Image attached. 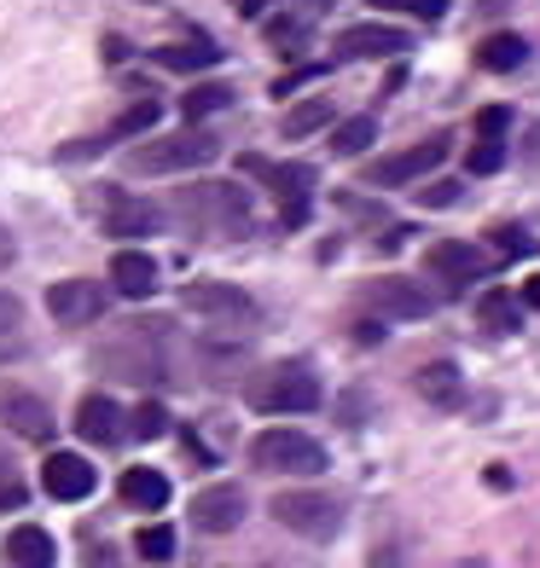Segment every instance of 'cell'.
<instances>
[{
    "label": "cell",
    "mask_w": 540,
    "mask_h": 568,
    "mask_svg": "<svg viewBox=\"0 0 540 568\" xmlns=\"http://www.w3.org/2000/svg\"><path fill=\"white\" fill-rule=\"evenodd\" d=\"M163 221H174L192 239H244L250 232V197L227 180H203V186H180L169 197Z\"/></svg>",
    "instance_id": "obj_1"
},
{
    "label": "cell",
    "mask_w": 540,
    "mask_h": 568,
    "mask_svg": "<svg viewBox=\"0 0 540 568\" xmlns=\"http://www.w3.org/2000/svg\"><path fill=\"white\" fill-rule=\"evenodd\" d=\"M244 400L268 412V418H297V412H314L326 395H320V372L308 359H273L244 383Z\"/></svg>",
    "instance_id": "obj_2"
},
{
    "label": "cell",
    "mask_w": 540,
    "mask_h": 568,
    "mask_svg": "<svg viewBox=\"0 0 540 568\" xmlns=\"http://www.w3.org/2000/svg\"><path fill=\"white\" fill-rule=\"evenodd\" d=\"M216 134H203L198 122H187L180 134H151V140H128L122 169L128 174H180V169H203L216 158Z\"/></svg>",
    "instance_id": "obj_3"
},
{
    "label": "cell",
    "mask_w": 540,
    "mask_h": 568,
    "mask_svg": "<svg viewBox=\"0 0 540 568\" xmlns=\"http://www.w3.org/2000/svg\"><path fill=\"white\" fill-rule=\"evenodd\" d=\"M273 523L308 539V546H326V539H338L343 534V499L338 494H320V487H286V494H273Z\"/></svg>",
    "instance_id": "obj_4"
},
{
    "label": "cell",
    "mask_w": 540,
    "mask_h": 568,
    "mask_svg": "<svg viewBox=\"0 0 540 568\" xmlns=\"http://www.w3.org/2000/svg\"><path fill=\"white\" fill-rule=\"evenodd\" d=\"M239 174L262 180L279 203V226H308L314 215V163H268V158H239Z\"/></svg>",
    "instance_id": "obj_5"
},
{
    "label": "cell",
    "mask_w": 540,
    "mask_h": 568,
    "mask_svg": "<svg viewBox=\"0 0 540 568\" xmlns=\"http://www.w3.org/2000/svg\"><path fill=\"white\" fill-rule=\"evenodd\" d=\"M163 337H169V325H122L117 343L93 354V366L111 372V377L151 383V377L163 372Z\"/></svg>",
    "instance_id": "obj_6"
},
{
    "label": "cell",
    "mask_w": 540,
    "mask_h": 568,
    "mask_svg": "<svg viewBox=\"0 0 540 568\" xmlns=\"http://www.w3.org/2000/svg\"><path fill=\"white\" fill-rule=\"evenodd\" d=\"M250 464L268 476H326V447L302 429H262L250 442Z\"/></svg>",
    "instance_id": "obj_7"
},
{
    "label": "cell",
    "mask_w": 540,
    "mask_h": 568,
    "mask_svg": "<svg viewBox=\"0 0 540 568\" xmlns=\"http://www.w3.org/2000/svg\"><path fill=\"white\" fill-rule=\"evenodd\" d=\"M448 145H453L448 134H430L419 145L396 151V158H367L360 163V180H367V186H407V180H424L448 163Z\"/></svg>",
    "instance_id": "obj_8"
},
{
    "label": "cell",
    "mask_w": 540,
    "mask_h": 568,
    "mask_svg": "<svg viewBox=\"0 0 540 568\" xmlns=\"http://www.w3.org/2000/svg\"><path fill=\"white\" fill-rule=\"evenodd\" d=\"M488 273V255L466 239H436L424 250V278L436 284L442 296H459V291H471V284Z\"/></svg>",
    "instance_id": "obj_9"
},
{
    "label": "cell",
    "mask_w": 540,
    "mask_h": 568,
    "mask_svg": "<svg viewBox=\"0 0 540 568\" xmlns=\"http://www.w3.org/2000/svg\"><path fill=\"white\" fill-rule=\"evenodd\" d=\"M180 307L198 320H216V325H244L256 314V302L239 291V284H221V278H192L187 291H180Z\"/></svg>",
    "instance_id": "obj_10"
},
{
    "label": "cell",
    "mask_w": 540,
    "mask_h": 568,
    "mask_svg": "<svg viewBox=\"0 0 540 568\" xmlns=\"http://www.w3.org/2000/svg\"><path fill=\"white\" fill-rule=\"evenodd\" d=\"M47 314H53V325H64V331L93 325L99 314H106V284H93V278H59V284H47Z\"/></svg>",
    "instance_id": "obj_11"
},
{
    "label": "cell",
    "mask_w": 540,
    "mask_h": 568,
    "mask_svg": "<svg viewBox=\"0 0 540 568\" xmlns=\"http://www.w3.org/2000/svg\"><path fill=\"white\" fill-rule=\"evenodd\" d=\"M413 36L396 30V23H354L331 41V64H349V59H401Z\"/></svg>",
    "instance_id": "obj_12"
},
{
    "label": "cell",
    "mask_w": 540,
    "mask_h": 568,
    "mask_svg": "<svg viewBox=\"0 0 540 568\" xmlns=\"http://www.w3.org/2000/svg\"><path fill=\"white\" fill-rule=\"evenodd\" d=\"M360 296H367V307L378 320H424L436 307V296L424 291V284H413V278H367Z\"/></svg>",
    "instance_id": "obj_13"
},
{
    "label": "cell",
    "mask_w": 540,
    "mask_h": 568,
    "mask_svg": "<svg viewBox=\"0 0 540 568\" xmlns=\"http://www.w3.org/2000/svg\"><path fill=\"white\" fill-rule=\"evenodd\" d=\"M146 128H158V99H140V105H128L111 128H99V134H88V140H70L59 158L64 163H82V158H93V151H106V145H122V140H140Z\"/></svg>",
    "instance_id": "obj_14"
},
{
    "label": "cell",
    "mask_w": 540,
    "mask_h": 568,
    "mask_svg": "<svg viewBox=\"0 0 540 568\" xmlns=\"http://www.w3.org/2000/svg\"><path fill=\"white\" fill-rule=\"evenodd\" d=\"M99 197H106V203H99V226H106L111 239H146V232L163 226V210H151L146 197H128L117 186H106Z\"/></svg>",
    "instance_id": "obj_15"
},
{
    "label": "cell",
    "mask_w": 540,
    "mask_h": 568,
    "mask_svg": "<svg viewBox=\"0 0 540 568\" xmlns=\"http://www.w3.org/2000/svg\"><path fill=\"white\" fill-rule=\"evenodd\" d=\"M41 487H47V499H59V505H76V499H88L99 476H93V464L82 453H47L41 464Z\"/></svg>",
    "instance_id": "obj_16"
},
{
    "label": "cell",
    "mask_w": 540,
    "mask_h": 568,
    "mask_svg": "<svg viewBox=\"0 0 540 568\" xmlns=\"http://www.w3.org/2000/svg\"><path fill=\"white\" fill-rule=\"evenodd\" d=\"M244 510H250L244 487L216 481V487H203V494L192 499V523H198L203 534H233V528L244 523Z\"/></svg>",
    "instance_id": "obj_17"
},
{
    "label": "cell",
    "mask_w": 540,
    "mask_h": 568,
    "mask_svg": "<svg viewBox=\"0 0 540 568\" xmlns=\"http://www.w3.org/2000/svg\"><path fill=\"white\" fill-rule=\"evenodd\" d=\"M151 64H158V70H174V75H203V70L221 64V47H216L210 36L163 41V47H151Z\"/></svg>",
    "instance_id": "obj_18"
},
{
    "label": "cell",
    "mask_w": 540,
    "mask_h": 568,
    "mask_svg": "<svg viewBox=\"0 0 540 568\" xmlns=\"http://www.w3.org/2000/svg\"><path fill=\"white\" fill-rule=\"evenodd\" d=\"M0 424L23 435V442H47L53 435V412H47V400L23 395V389H0Z\"/></svg>",
    "instance_id": "obj_19"
},
{
    "label": "cell",
    "mask_w": 540,
    "mask_h": 568,
    "mask_svg": "<svg viewBox=\"0 0 540 568\" xmlns=\"http://www.w3.org/2000/svg\"><path fill=\"white\" fill-rule=\"evenodd\" d=\"M76 435H82L88 447H117L122 442V406L111 395H88L82 406H76Z\"/></svg>",
    "instance_id": "obj_20"
},
{
    "label": "cell",
    "mask_w": 540,
    "mask_h": 568,
    "mask_svg": "<svg viewBox=\"0 0 540 568\" xmlns=\"http://www.w3.org/2000/svg\"><path fill=\"white\" fill-rule=\"evenodd\" d=\"M0 562L7 568H53L59 562V546H53V534L36 528V523H23L7 534V546H0Z\"/></svg>",
    "instance_id": "obj_21"
},
{
    "label": "cell",
    "mask_w": 540,
    "mask_h": 568,
    "mask_svg": "<svg viewBox=\"0 0 540 568\" xmlns=\"http://www.w3.org/2000/svg\"><path fill=\"white\" fill-rule=\"evenodd\" d=\"M111 291L128 296V302H146L158 291V262H151L146 250H117L111 255Z\"/></svg>",
    "instance_id": "obj_22"
},
{
    "label": "cell",
    "mask_w": 540,
    "mask_h": 568,
    "mask_svg": "<svg viewBox=\"0 0 540 568\" xmlns=\"http://www.w3.org/2000/svg\"><path fill=\"white\" fill-rule=\"evenodd\" d=\"M477 325L488 331V337H518V331H523L518 291H482L477 296Z\"/></svg>",
    "instance_id": "obj_23"
},
{
    "label": "cell",
    "mask_w": 540,
    "mask_h": 568,
    "mask_svg": "<svg viewBox=\"0 0 540 568\" xmlns=\"http://www.w3.org/2000/svg\"><path fill=\"white\" fill-rule=\"evenodd\" d=\"M117 494H122V505H134V510H163V505H169V476L134 464V470H122Z\"/></svg>",
    "instance_id": "obj_24"
},
{
    "label": "cell",
    "mask_w": 540,
    "mask_h": 568,
    "mask_svg": "<svg viewBox=\"0 0 540 568\" xmlns=\"http://www.w3.org/2000/svg\"><path fill=\"white\" fill-rule=\"evenodd\" d=\"M477 64H482L488 75H511V70H523V64H529V41H523V36H511V30H500V36L477 41Z\"/></svg>",
    "instance_id": "obj_25"
},
{
    "label": "cell",
    "mask_w": 540,
    "mask_h": 568,
    "mask_svg": "<svg viewBox=\"0 0 540 568\" xmlns=\"http://www.w3.org/2000/svg\"><path fill=\"white\" fill-rule=\"evenodd\" d=\"M413 389H419L430 406H459V400H466V389H459V366H453V359H436V366H419Z\"/></svg>",
    "instance_id": "obj_26"
},
{
    "label": "cell",
    "mask_w": 540,
    "mask_h": 568,
    "mask_svg": "<svg viewBox=\"0 0 540 568\" xmlns=\"http://www.w3.org/2000/svg\"><path fill=\"white\" fill-rule=\"evenodd\" d=\"M23 302L12 296V291H0V366L7 359H23Z\"/></svg>",
    "instance_id": "obj_27"
},
{
    "label": "cell",
    "mask_w": 540,
    "mask_h": 568,
    "mask_svg": "<svg viewBox=\"0 0 540 568\" xmlns=\"http://www.w3.org/2000/svg\"><path fill=\"white\" fill-rule=\"evenodd\" d=\"M227 105H233V88H227V82H198V88H187V99H180L187 122H203V116H216Z\"/></svg>",
    "instance_id": "obj_28"
},
{
    "label": "cell",
    "mask_w": 540,
    "mask_h": 568,
    "mask_svg": "<svg viewBox=\"0 0 540 568\" xmlns=\"http://www.w3.org/2000/svg\"><path fill=\"white\" fill-rule=\"evenodd\" d=\"M372 140H378L372 116H349V122L331 128V151H338V158H360V151H372Z\"/></svg>",
    "instance_id": "obj_29"
},
{
    "label": "cell",
    "mask_w": 540,
    "mask_h": 568,
    "mask_svg": "<svg viewBox=\"0 0 540 568\" xmlns=\"http://www.w3.org/2000/svg\"><path fill=\"white\" fill-rule=\"evenodd\" d=\"M308 30H314V18L279 12V18H268V47H279V53H302V47H308Z\"/></svg>",
    "instance_id": "obj_30"
},
{
    "label": "cell",
    "mask_w": 540,
    "mask_h": 568,
    "mask_svg": "<svg viewBox=\"0 0 540 568\" xmlns=\"http://www.w3.org/2000/svg\"><path fill=\"white\" fill-rule=\"evenodd\" d=\"M488 244H494V262H523V255H534L540 244H534V232L529 226H494V232H488Z\"/></svg>",
    "instance_id": "obj_31"
},
{
    "label": "cell",
    "mask_w": 540,
    "mask_h": 568,
    "mask_svg": "<svg viewBox=\"0 0 540 568\" xmlns=\"http://www.w3.org/2000/svg\"><path fill=\"white\" fill-rule=\"evenodd\" d=\"M128 435H134V442H163L169 435V406L163 400H140L134 406V429Z\"/></svg>",
    "instance_id": "obj_32"
},
{
    "label": "cell",
    "mask_w": 540,
    "mask_h": 568,
    "mask_svg": "<svg viewBox=\"0 0 540 568\" xmlns=\"http://www.w3.org/2000/svg\"><path fill=\"white\" fill-rule=\"evenodd\" d=\"M134 551H140L146 562H169V557H174V528H169V523H146V528L134 534Z\"/></svg>",
    "instance_id": "obj_33"
},
{
    "label": "cell",
    "mask_w": 540,
    "mask_h": 568,
    "mask_svg": "<svg viewBox=\"0 0 540 568\" xmlns=\"http://www.w3.org/2000/svg\"><path fill=\"white\" fill-rule=\"evenodd\" d=\"M331 116H338V105H326V99H308L302 111L286 116V140H302V134H314V128H326Z\"/></svg>",
    "instance_id": "obj_34"
},
{
    "label": "cell",
    "mask_w": 540,
    "mask_h": 568,
    "mask_svg": "<svg viewBox=\"0 0 540 568\" xmlns=\"http://www.w3.org/2000/svg\"><path fill=\"white\" fill-rule=\"evenodd\" d=\"M367 7H378V12H413L419 23H442L453 0H367Z\"/></svg>",
    "instance_id": "obj_35"
},
{
    "label": "cell",
    "mask_w": 540,
    "mask_h": 568,
    "mask_svg": "<svg viewBox=\"0 0 540 568\" xmlns=\"http://www.w3.org/2000/svg\"><path fill=\"white\" fill-rule=\"evenodd\" d=\"M466 169L471 174H500L506 169V140H482L477 134V145L466 151Z\"/></svg>",
    "instance_id": "obj_36"
},
{
    "label": "cell",
    "mask_w": 540,
    "mask_h": 568,
    "mask_svg": "<svg viewBox=\"0 0 540 568\" xmlns=\"http://www.w3.org/2000/svg\"><path fill=\"white\" fill-rule=\"evenodd\" d=\"M459 197H466V186H459V180H424V192H419L424 210H453Z\"/></svg>",
    "instance_id": "obj_37"
},
{
    "label": "cell",
    "mask_w": 540,
    "mask_h": 568,
    "mask_svg": "<svg viewBox=\"0 0 540 568\" xmlns=\"http://www.w3.org/2000/svg\"><path fill=\"white\" fill-rule=\"evenodd\" d=\"M320 70H331V59H320V64H302V70H286V75H279V82H273V99H291L302 82H314V75Z\"/></svg>",
    "instance_id": "obj_38"
},
{
    "label": "cell",
    "mask_w": 540,
    "mask_h": 568,
    "mask_svg": "<svg viewBox=\"0 0 540 568\" xmlns=\"http://www.w3.org/2000/svg\"><path fill=\"white\" fill-rule=\"evenodd\" d=\"M23 499H30V487H23V476L7 464V470H0V510H23Z\"/></svg>",
    "instance_id": "obj_39"
},
{
    "label": "cell",
    "mask_w": 540,
    "mask_h": 568,
    "mask_svg": "<svg viewBox=\"0 0 540 568\" xmlns=\"http://www.w3.org/2000/svg\"><path fill=\"white\" fill-rule=\"evenodd\" d=\"M506 128H511V111H506V105H488V111L477 116V134H482V140H500Z\"/></svg>",
    "instance_id": "obj_40"
},
{
    "label": "cell",
    "mask_w": 540,
    "mask_h": 568,
    "mask_svg": "<svg viewBox=\"0 0 540 568\" xmlns=\"http://www.w3.org/2000/svg\"><path fill=\"white\" fill-rule=\"evenodd\" d=\"M12 262H18V239H12V232H7V226H0V273H7Z\"/></svg>",
    "instance_id": "obj_41"
},
{
    "label": "cell",
    "mask_w": 540,
    "mask_h": 568,
    "mask_svg": "<svg viewBox=\"0 0 540 568\" xmlns=\"http://www.w3.org/2000/svg\"><path fill=\"white\" fill-rule=\"evenodd\" d=\"M331 7H338V0H297L291 12H302V18H320V12H331Z\"/></svg>",
    "instance_id": "obj_42"
},
{
    "label": "cell",
    "mask_w": 540,
    "mask_h": 568,
    "mask_svg": "<svg viewBox=\"0 0 540 568\" xmlns=\"http://www.w3.org/2000/svg\"><path fill=\"white\" fill-rule=\"evenodd\" d=\"M518 302H523V307H540V273L523 284V296H518Z\"/></svg>",
    "instance_id": "obj_43"
},
{
    "label": "cell",
    "mask_w": 540,
    "mask_h": 568,
    "mask_svg": "<svg viewBox=\"0 0 540 568\" xmlns=\"http://www.w3.org/2000/svg\"><path fill=\"white\" fill-rule=\"evenodd\" d=\"M233 7H239V18H262L268 0H233Z\"/></svg>",
    "instance_id": "obj_44"
},
{
    "label": "cell",
    "mask_w": 540,
    "mask_h": 568,
    "mask_svg": "<svg viewBox=\"0 0 540 568\" xmlns=\"http://www.w3.org/2000/svg\"><path fill=\"white\" fill-rule=\"evenodd\" d=\"M372 568H396V551H383V546H378V551H372Z\"/></svg>",
    "instance_id": "obj_45"
},
{
    "label": "cell",
    "mask_w": 540,
    "mask_h": 568,
    "mask_svg": "<svg viewBox=\"0 0 540 568\" xmlns=\"http://www.w3.org/2000/svg\"><path fill=\"white\" fill-rule=\"evenodd\" d=\"M0 470H7V447H0Z\"/></svg>",
    "instance_id": "obj_46"
}]
</instances>
